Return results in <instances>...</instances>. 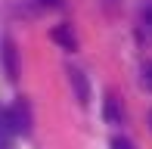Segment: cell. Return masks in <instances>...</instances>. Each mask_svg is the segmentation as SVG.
Instances as JSON below:
<instances>
[{
  "mask_svg": "<svg viewBox=\"0 0 152 149\" xmlns=\"http://www.w3.org/2000/svg\"><path fill=\"white\" fill-rule=\"evenodd\" d=\"M102 118H106L109 124H121L124 112H121V106H118L115 96H106V103H102Z\"/></svg>",
  "mask_w": 152,
  "mask_h": 149,
  "instance_id": "cell-5",
  "label": "cell"
},
{
  "mask_svg": "<svg viewBox=\"0 0 152 149\" xmlns=\"http://www.w3.org/2000/svg\"><path fill=\"white\" fill-rule=\"evenodd\" d=\"M37 6H44V9H62L65 6V0H34Z\"/></svg>",
  "mask_w": 152,
  "mask_h": 149,
  "instance_id": "cell-7",
  "label": "cell"
},
{
  "mask_svg": "<svg viewBox=\"0 0 152 149\" xmlns=\"http://www.w3.org/2000/svg\"><path fill=\"white\" fill-rule=\"evenodd\" d=\"M149 124H152V115H149Z\"/></svg>",
  "mask_w": 152,
  "mask_h": 149,
  "instance_id": "cell-10",
  "label": "cell"
},
{
  "mask_svg": "<svg viewBox=\"0 0 152 149\" xmlns=\"http://www.w3.org/2000/svg\"><path fill=\"white\" fill-rule=\"evenodd\" d=\"M50 37H53V44H59L62 50H68V53L78 50V37H75L72 25H56V28L50 31Z\"/></svg>",
  "mask_w": 152,
  "mask_h": 149,
  "instance_id": "cell-4",
  "label": "cell"
},
{
  "mask_svg": "<svg viewBox=\"0 0 152 149\" xmlns=\"http://www.w3.org/2000/svg\"><path fill=\"white\" fill-rule=\"evenodd\" d=\"M0 56H3V72L10 81L19 78V53H16V44H12V37H3V44H0Z\"/></svg>",
  "mask_w": 152,
  "mask_h": 149,
  "instance_id": "cell-3",
  "label": "cell"
},
{
  "mask_svg": "<svg viewBox=\"0 0 152 149\" xmlns=\"http://www.w3.org/2000/svg\"><path fill=\"white\" fill-rule=\"evenodd\" d=\"M140 25H143V31L152 37V0H146L143 3V12H140Z\"/></svg>",
  "mask_w": 152,
  "mask_h": 149,
  "instance_id": "cell-6",
  "label": "cell"
},
{
  "mask_svg": "<svg viewBox=\"0 0 152 149\" xmlns=\"http://www.w3.org/2000/svg\"><path fill=\"white\" fill-rule=\"evenodd\" d=\"M143 81H146V84L152 87V62H146V65H143Z\"/></svg>",
  "mask_w": 152,
  "mask_h": 149,
  "instance_id": "cell-9",
  "label": "cell"
},
{
  "mask_svg": "<svg viewBox=\"0 0 152 149\" xmlns=\"http://www.w3.org/2000/svg\"><path fill=\"white\" fill-rule=\"evenodd\" d=\"M10 121H12V131H16V134H22V137H28V134H31L34 118H31V106H28V99L19 96L16 103L10 106Z\"/></svg>",
  "mask_w": 152,
  "mask_h": 149,
  "instance_id": "cell-1",
  "label": "cell"
},
{
  "mask_svg": "<svg viewBox=\"0 0 152 149\" xmlns=\"http://www.w3.org/2000/svg\"><path fill=\"white\" fill-rule=\"evenodd\" d=\"M68 84H72V90H75L78 106H87V103H90V81H87V74L81 72V69H68Z\"/></svg>",
  "mask_w": 152,
  "mask_h": 149,
  "instance_id": "cell-2",
  "label": "cell"
},
{
  "mask_svg": "<svg viewBox=\"0 0 152 149\" xmlns=\"http://www.w3.org/2000/svg\"><path fill=\"white\" fill-rule=\"evenodd\" d=\"M112 149H134V143L124 140V137H115V140H112Z\"/></svg>",
  "mask_w": 152,
  "mask_h": 149,
  "instance_id": "cell-8",
  "label": "cell"
}]
</instances>
